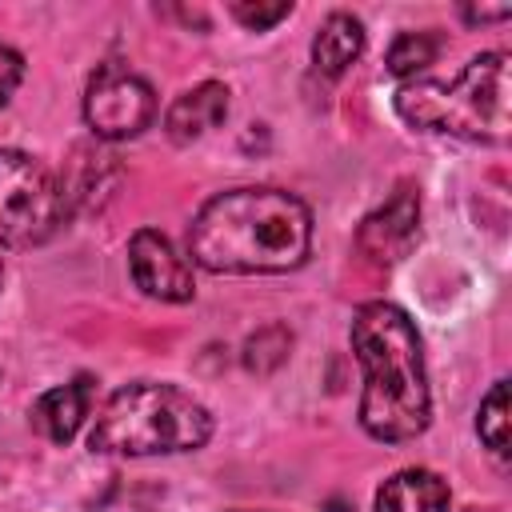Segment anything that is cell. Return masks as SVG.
<instances>
[{
	"label": "cell",
	"mask_w": 512,
	"mask_h": 512,
	"mask_svg": "<svg viewBox=\"0 0 512 512\" xmlns=\"http://www.w3.org/2000/svg\"><path fill=\"white\" fill-rule=\"evenodd\" d=\"M312 216L304 200L280 188H232L212 196L192 228L188 256L224 276L292 272L308 260Z\"/></svg>",
	"instance_id": "obj_1"
},
{
	"label": "cell",
	"mask_w": 512,
	"mask_h": 512,
	"mask_svg": "<svg viewBox=\"0 0 512 512\" xmlns=\"http://www.w3.org/2000/svg\"><path fill=\"white\" fill-rule=\"evenodd\" d=\"M352 352L364 372L360 424L372 440L404 444L428 428V376L420 332L404 308L372 300L352 316Z\"/></svg>",
	"instance_id": "obj_2"
},
{
	"label": "cell",
	"mask_w": 512,
	"mask_h": 512,
	"mask_svg": "<svg viewBox=\"0 0 512 512\" xmlns=\"http://www.w3.org/2000/svg\"><path fill=\"white\" fill-rule=\"evenodd\" d=\"M508 52H484L464 64L456 80H412L396 88V116L424 132H448L460 140L504 144L512 132L508 112Z\"/></svg>",
	"instance_id": "obj_3"
},
{
	"label": "cell",
	"mask_w": 512,
	"mask_h": 512,
	"mask_svg": "<svg viewBox=\"0 0 512 512\" xmlns=\"http://www.w3.org/2000/svg\"><path fill=\"white\" fill-rule=\"evenodd\" d=\"M212 436V412L176 384H128L108 396L100 408L88 448L116 456H156V452H192Z\"/></svg>",
	"instance_id": "obj_4"
},
{
	"label": "cell",
	"mask_w": 512,
	"mask_h": 512,
	"mask_svg": "<svg viewBox=\"0 0 512 512\" xmlns=\"http://www.w3.org/2000/svg\"><path fill=\"white\" fill-rule=\"evenodd\" d=\"M68 216L64 180L28 152L0 148V244L28 248L48 240Z\"/></svg>",
	"instance_id": "obj_5"
},
{
	"label": "cell",
	"mask_w": 512,
	"mask_h": 512,
	"mask_svg": "<svg viewBox=\"0 0 512 512\" xmlns=\"http://www.w3.org/2000/svg\"><path fill=\"white\" fill-rule=\"evenodd\" d=\"M156 116V92L144 76L104 64L92 72L84 88V120L100 140H128L140 136Z\"/></svg>",
	"instance_id": "obj_6"
},
{
	"label": "cell",
	"mask_w": 512,
	"mask_h": 512,
	"mask_svg": "<svg viewBox=\"0 0 512 512\" xmlns=\"http://www.w3.org/2000/svg\"><path fill=\"white\" fill-rule=\"evenodd\" d=\"M128 268L132 280L144 296L164 300V304H184L192 300L196 284H192V264L172 248V240L156 228H140L128 240Z\"/></svg>",
	"instance_id": "obj_7"
},
{
	"label": "cell",
	"mask_w": 512,
	"mask_h": 512,
	"mask_svg": "<svg viewBox=\"0 0 512 512\" xmlns=\"http://www.w3.org/2000/svg\"><path fill=\"white\" fill-rule=\"evenodd\" d=\"M420 240V196L412 184H400L376 212L364 216L356 232V248L372 264H396Z\"/></svg>",
	"instance_id": "obj_8"
},
{
	"label": "cell",
	"mask_w": 512,
	"mask_h": 512,
	"mask_svg": "<svg viewBox=\"0 0 512 512\" xmlns=\"http://www.w3.org/2000/svg\"><path fill=\"white\" fill-rule=\"evenodd\" d=\"M88 408H92V376H76L72 384L48 388V392L32 404V416H28V420H32V428H36L44 440L68 444V440L80 432Z\"/></svg>",
	"instance_id": "obj_9"
},
{
	"label": "cell",
	"mask_w": 512,
	"mask_h": 512,
	"mask_svg": "<svg viewBox=\"0 0 512 512\" xmlns=\"http://www.w3.org/2000/svg\"><path fill=\"white\" fill-rule=\"evenodd\" d=\"M224 116H228V88L216 80H204L172 100V108L164 112V128L176 144H188V140H200L204 132L220 128Z\"/></svg>",
	"instance_id": "obj_10"
},
{
	"label": "cell",
	"mask_w": 512,
	"mask_h": 512,
	"mask_svg": "<svg viewBox=\"0 0 512 512\" xmlns=\"http://www.w3.org/2000/svg\"><path fill=\"white\" fill-rule=\"evenodd\" d=\"M376 512H448V484L428 468H404L376 492Z\"/></svg>",
	"instance_id": "obj_11"
},
{
	"label": "cell",
	"mask_w": 512,
	"mask_h": 512,
	"mask_svg": "<svg viewBox=\"0 0 512 512\" xmlns=\"http://www.w3.org/2000/svg\"><path fill=\"white\" fill-rule=\"evenodd\" d=\"M364 52V24L352 12H332L312 36V60L324 76H340Z\"/></svg>",
	"instance_id": "obj_12"
},
{
	"label": "cell",
	"mask_w": 512,
	"mask_h": 512,
	"mask_svg": "<svg viewBox=\"0 0 512 512\" xmlns=\"http://www.w3.org/2000/svg\"><path fill=\"white\" fill-rule=\"evenodd\" d=\"M288 348H292V332L284 324H268V328H260V332L248 336V344H244V368L256 372V376H268V372H276L288 360Z\"/></svg>",
	"instance_id": "obj_13"
},
{
	"label": "cell",
	"mask_w": 512,
	"mask_h": 512,
	"mask_svg": "<svg viewBox=\"0 0 512 512\" xmlns=\"http://www.w3.org/2000/svg\"><path fill=\"white\" fill-rule=\"evenodd\" d=\"M440 56V36L436 32H400L388 48V72L392 76H412L428 68Z\"/></svg>",
	"instance_id": "obj_14"
},
{
	"label": "cell",
	"mask_w": 512,
	"mask_h": 512,
	"mask_svg": "<svg viewBox=\"0 0 512 512\" xmlns=\"http://www.w3.org/2000/svg\"><path fill=\"white\" fill-rule=\"evenodd\" d=\"M476 432H480V440H484L496 456H508V384H504V380H496L492 392L480 400Z\"/></svg>",
	"instance_id": "obj_15"
},
{
	"label": "cell",
	"mask_w": 512,
	"mask_h": 512,
	"mask_svg": "<svg viewBox=\"0 0 512 512\" xmlns=\"http://www.w3.org/2000/svg\"><path fill=\"white\" fill-rule=\"evenodd\" d=\"M288 12H292V4H288V0H276V4H252V0H236V4H232V16H236L244 28H252V32H264V28L280 24Z\"/></svg>",
	"instance_id": "obj_16"
},
{
	"label": "cell",
	"mask_w": 512,
	"mask_h": 512,
	"mask_svg": "<svg viewBox=\"0 0 512 512\" xmlns=\"http://www.w3.org/2000/svg\"><path fill=\"white\" fill-rule=\"evenodd\" d=\"M20 76H24V60H20V52L8 48V44H0V108L12 100Z\"/></svg>",
	"instance_id": "obj_17"
},
{
	"label": "cell",
	"mask_w": 512,
	"mask_h": 512,
	"mask_svg": "<svg viewBox=\"0 0 512 512\" xmlns=\"http://www.w3.org/2000/svg\"><path fill=\"white\" fill-rule=\"evenodd\" d=\"M504 16H512L508 4H496V8H464V20H472V24H488V20H504Z\"/></svg>",
	"instance_id": "obj_18"
},
{
	"label": "cell",
	"mask_w": 512,
	"mask_h": 512,
	"mask_svg": "<svg viewBox=\"0 0 512 512\" xmlns=\"http://www.w3.org/2000/svg\"><path fill=\"white\" fill-rule=\"evenodd\" d=\"M464 512H492V508H464Z\"/></svg>",
	"instance_id": "obj_19"
},
{
	"label": "cell",
	"mask_w": 512,
	"mask_h": 512,
	"mask_svg": "<svg viewBox=\"0 0 512 512\" xmlns=\"http://www.w3.org/2000/svg\"><path fill=\"white\" fill-rule=\"evenodd\" d=\"M0 280H4V264H0Z\"/></svg>",
	"instance_id": "obj_20"
}]
</instances>
